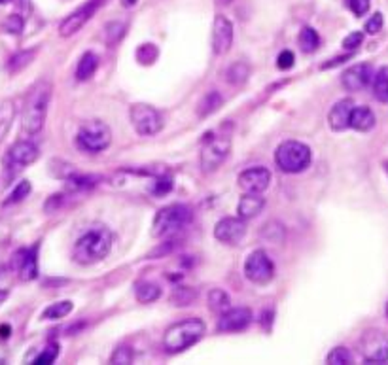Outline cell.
Here are the masks:
<instances>
[{
    "label": "cell",
    "instance_id": "obj_1",
    "mask_svg": "<svg viewBox=\"0 0 388 365\" xmlns=\"http://www.w3.org/2000/svg\"><path fill=\"white\" fill-rule=\"evenodd\" d=\"M52 81L40 80L37 81L25 97V108L21 116V131L27 137L38 135L42 131L48 116V106L52 101Z\"/></svg>",
    "mask_w": 388,
    "mask_h": 365
},
{
    "label": "cell",
    "instance_id": "obj_2",
    "mask_svg": "<svg viewBox=\"0 0 388 365\" xmlns=\"http://www.w3.org/2000/svg\"><path fill=\"white\" fill-rule=\"evenodd\" d=\"M112 250V233L106 226H93L74 242L72 259L80 265H95L108 257Z\"/></svg>",
    "mask_w": 388,
    "mask_h": 365
},
{
    "label": "cell",
    "instance_id": "obj_3",
    "mask_svg": "<svg viewBox=\"0 0 388 365\" xmlns=\"http://www.w3.org/2000/svg\"><path fill=\"white\" fill-rule=\"evenodd\" d=\"M205 322L199 318H186V320L176 322L171 328H167L163 335V348L168 354H178L186 351L205 335Z\"/></svg>",
    "mask_w": 388,
    "mask_h": 365
},
{
    "label": "cell",
    "instance_id": "obj_4",
    "mask_svg": "<svg viewBox=\"0 0 388 365\" xmlns=\"http://www.w3.org/2000/svg\"><path fill=\"white\" fill-rule=\"evenodd\" d=\"M191 210L186 205H168L163 206L162 210L155 212L154 224H152V237L155 239H167L175 237L176 233L184 231L190 226Z\"/></svg>",
    "mask_w": 388,
    "mask_h": 365
},
{
    "label": "cell",
    "instance_id": "obj_5",
    "mask_svg": "<svg viewBox=\"0 0 388 365\" xmlns=\"http://www.w3.org/2000/svg\"><path fill=\"white\" fill-rule=\"evenodd\" d=\"M205 137V144L201 148L199 161H201V170L208 175L220 167L231 152V132L224 131V127H222L220 131L206 132Z\"/></svg>",
    "mask_w": 388,
    "mask_h": 365
},
{
    "label": "cell",
    "instance_id": "obj_6",
    "mask_svg": "<svg viewBox=\"0 0 388 365\" xmlns=\"http://www.w3.org/2000/svg\"><path fill=\"white\" fill-rule=\"evenodd\" d=\"M311 148L298 140H286L275 152V163L286 175L303 172L311 165Z\"/></svg>",
    "mask_w": 388,
    "mask_h": 365
},
{
    "label": "cell",
    "instance_id": "obj_7",
    "mask_svg": "<svg viewBox=\"0 0 388 365\" xmlns=\"http://www.w3.org/2000/svg\"><path fill=\"white\" fill-rule=\"evenodd\" d=\"M76 144L81 152L88 154H101L112 144V131L108 125L101 119H91L86 121L78 129L76 135Z\"/></svg>",
    "mask_w": 388,
    "mask_h": 365
},
{
    "label": "cell",
    "instance_id": "obj_8",
    "mask_svg": "<svg viewBox=\"0 0 388 365\" xmlns=\"http://www.w3.org/2000/svg\"><path fill=\"white\" fill-rule=\"evenodd\" d=\"M40 157V148L30 140H17L4 155V175L12 180L19 170L32 165Z\"/></svg>",
    "mask_w": 388,
    "mask_h": 365
},
{
    "label": "cell",
    "instance_id": "obj_9",
    "mask_svg": "<svg viewBox=\"0 0 388 365\" xmlns=\"http://www.w3.org/2000/svg\"><path fill=\"white\" fill-rule=\"evenodd\" d=\"M129 119L135 131L139 132L140 137H154L163 129V116L162 112L154 108L152 104L137 103L131 104L129 108Z\"/></svg>",
    "mask_w": 388,
    "mask_h": 365
},
{
    "label": "cell",
    "instance_id": "obj_10",
    "mask_svg": "<svg viewBox=\"0 0 388 365\" xmlns=\"http://www.w3.org/2000/svg\"><path fill=\"white\" fill-rule=\"evenodd\" d=\"M244 277L252 284L265 286L275 278V263L264 250H254L244 262Z\"/></svg>",
    "mask_w": 388,
    "mask_h": 365
},
{
    "label": "cell",
    "instance_id": "obj_11",
    "mask_svg": "<svg viewBox=\"0 0 388 365\" xmlns=\"http://www.w3.org/2000/svg\"><path fill=\"white\" fill-rule=\"evenodd\" d=\"M366 364H388V337L381 331H366L360 341Z\"/></svg>",
    "mask_w": 388,
    "mask_h": 365
},
{
    "label": "cell",
    "instance_id": "obj_12",
    "mask_svg": "<svg viewBox=\"0 0 388 365\" xmlns=\"http://www.w3.org/2000/svg\"><path fill=\"white\" fill-rule=\"evenodd\" d=\"M104 0H88L84 6H80L76 12H72L70 15H66L63 23L59 25V34L63 38H68L76 34L78 30L86 25V23L95 15V12L99 10V6L103 4Z\"/></svg>",
    "mask_w": 388,
    "mask_h": 365
},
{
    "label": "cell",
    "instance_id": "obj_13",
    "mask_svg": "<svg viewBox=\"0 0 388 365\" xmlns=\"http://www.w3.org/2000/svg\"><path fill=\"white\" fill-rule=\"evenodd\" d=\"M244 235H246V221L239 216L237 218H231V216L222 218L214 227V237L224 244H231V246L239 244L244 239Z\"/></svg>",
    "mask_w": 388,
    "mask_h": 365
},
{
    "label": "cell",
    "instance_id": "obj_14",
    "mask_svg": "<svg viewBox=\"0 0 388 365\" xmlns=\"http://www.w3.org/2000/svg\"><path fill=\"white\" fill-rule=\"evenodd\" d=\"M237 182L244 193H264L271 184V172L265 167L246 168L239 175Z\"/></svg>",
    "mask_w": 388,
    "mask_h": 365
},
{
    "label": "cell",
    "instance_id": "obj_15",
    "mask_svg": "<svg viewBox=\"0 0 388 365\" xmlns=\"http://www.w3.org/2000/svg\"><path fill=\"white\" fill-rule=\"evenodd\" d=\"M252 322V313L246 307H237V308H227L220 314L216 329L220 333H235V331H242L246 329Z\"/></svg>",
    "mask_w": 388,
    "mask_h": 365
},
{
    "label": "cell",
    "instance_id": "obj_16",
    "mask_svg": "<svg viewBox=\"0 0 388 365\" xmlns=\"http://www.w3.org/2000/svg\"><path fill=\"white\" fill-rule=\"evenodd\" d=\"M233 44V23L226 15H216L213 25V52L216 55H226Z\"/></svg>",
    "mask_w": 388,
    "mask_h": 365
},
{
    "label": "cell",
    "instance_id": "obj_17",
    "mask_svg": "<svg viewBox=\"0 0 388 365\" xmlns=\"http://www.w3.org/2000/svg\"><path fill=\"white\" fill-rule=\"evenodd\" d=\"M371 78H374V66L360 63L345 70L341 76V83L347 91H362L371 83Z\"/></svg>",
    "mask_w": 388,
    "mask_h": 365
},
{
    "label": "cell",
    "instance_id": "obj_18",
    "mask_svg": "<svg viewBox=\"0 0 388 365\" xmlns=\"http://www.w3.org/2000/svg\"><path fill=\"white\" fill-rule=\"evenodd\" d=\"M37 252L38 246H32V248H23L19 250L14 256V267L15 270L19 273V278L29 282V280H35L38 277V259H37Z\"/></svg>",
    "mask_w": 388,
    "mask_h": 365
},
{
    "label": "cell",
    "instance_id": "obj_19",
    "mask_svg": "<svg viewBox=\"0 0 388 365\" xmlns=\"http://www.w3.org/2000/svg\"><path fill=\"white\" fill-rule=\"evenodd\" d=\"M352 108H354V101H352V99L337 101V103L331 106L330 114H328V124H330L331 131L341 132L349 129V119H351Z\"/></svg>",
    "mask_w": 388,
    "mask_h": 365
},
{
    "label": "cell",
    "instance_id": "obj_20",
    "mask_svg": "<svg viewBox=\"0 0 388 365\" xmlns=\"http://www.w3.org/2000/svg\"><path fill=\"white\" fill-rule=\"evenodd\" d=\"M377 124V117H375L374 110L367 108V106H356L351 112V119H349V129L354 131L367 132L371 131Z\"/></svg>",
    "mask_w": 388,
    "mask_h": 365
},
{
    "label": "cell",
    "instance_id": "obj_21",
    "mask_svg": "<svg viewBox=\"0 0 388 365\" xmlns=\"http://www.w3.org/2000/svg\"><path fill=\"white\" fill-rule=\"evenodd\" d=\"M264 206L265 199L262 197V193H244L237 205V212H239V218L252 219L264 210Z\"/></svg>",
    "mask_w": 388,
    "mask_h": 365
},
{
    "label": "cell",
    "instance_id": "obj_22",
    "mask_svg": "<svg viewBox=\"0 0 388 365\" xmlns=\"http://www.w3.org/2000/svg\"><path fill=\"white\" fill-rule=\"evenodd\" d=\"M224 104V97L220 95V91H208L203 95V99L197 104V116L201 119L213 116L214 112H218L220 106Z\"/></svg>",
    "mask_w": 388,
    "mask_h": 365
},
{
    "label": "cell",
    "instance_id": "obj_23",
    "mask_svg": "<svg viewBox=\"0 0 388 365\" xmlns=\"http://www.w3.org/2000/svg\"><path fill=\"white\" fill-rule=\"evenodd\" d=\"M135 297L139 303H154L162 297V288L155 284V282H150V280H140L135 286Z\"/></svg>",
    "mask_w": 388,
    "mask_h": 365
},
{
    "label": "cell",
    "instance_id": "obj_24",
    "mask_svg": "<svg viewBox=\"0 0 388 365\" xmlns=\"http://www.w3.org/2000/svg\"><path fill=\"white\" fill-rule=\"evenodd\" d=\"M97 66H99V57L93 52H86L76 66V78L80 81L89 80L97 72Z\"/></svg>",
    "mask_w": 388,
    "mask_h": 365
},
{
    "label": "cell",
    "instance_id": "obj_25",
    "mask_svg": "<svg viewBox=\"0 0 388 365\" xmlns=\"http://www.w3.org/2000/svg\"><path fill=\"white\" fill-rule=\"evenodd\" d=\"M374 97L379 103H388V66H381L371 78Z\"/></svg>",
    "mask_w": 388,
    "mask_h": 365
},
{
    "label": "cell",
    "instance_id": "obj_26",
    "mask_svg": "<svg viewBox=\"0 0 388 365\" xmlns=\"http://www.w3.org/2000/svg\"><path fill=\"white\" fill-rule=\"evenodd\" d=\"M15 103L14 101H4V103L0 104V144H2V140L6 139L8 131L12 129V124H14L15 119Z\"/></svg>",
    "mask_w": 388,
    "mask_h": 365
},
{
    "label": "cell",
    "instance_id": "obj_27",
    "mask_svg": "<svg viewBox=\"0 0 388 365\" xmlns=\"http://www.w3.org/2000/svg\"><path fill=\"white\" fill-rule=\"evenodd\" d=\"M195 299H197V290L190 286H176L171 293V303L176 307H188Z\"/></svg>",
    "mask_w": 388,
    "mask_h": 365
},
{
    "label": "cell",
    "instance_id": "obj_28",
    "mask_svg": "<svg viewBox=\"0 0 388 365\" xmlns=\"http://www.w3.org/2000/svg\"><path fill=\"white\" fill-rule=\"evenodd\" d=\"M250 76V65L244 63V61H237L233 65L227 68L226 72V80L231 83V86H242L244 81L249 80Z\"/></svg>",
    "mask_w": 388,
    "mask_h": 365
},
{
    "label": "cell",
    "instance_id": "obj_29",
    "mask_svg": "<svg viewBox=\"0 0 388 365\" xmlns=\"http://www.w3.org/2000/svg\"><path fill=\"white\" fill-rule=\"evenodd\" d=\"M37 48H32V50H25V52H19L15 53V55H12L10 57V61H8V70L12 74H17L21 72L25 66H29L30 63H32V59L37 57Z\"/></svg>",
    "mask_w": 388,
    "mask_h": 365
},
{
    "label": "cell",
    "instance_id": "obj_30",
    "mask_svg": "<svg viewBox=\"0 0 388 365\" xmlns=\"http://www.w3.org/2000/svg\"><path fill=\"white\" fill-rule=\"evenodd\" d=\"M72 308L74 303L68 299L52 303V305L42 313V320H61V318H65V316H68V314L72 313Z\"/></svg>",
    "mask_w": 388,
    "mask_h": 365
},
{
    "label": "cell",
    "instance_id": "obj_31",
    "mask_svg": "<svg viewBox=\"0 0 388 365\" xmlns=\"http://www.w3.org/2000/svg\"><path fill=\"white\" fill-rule=\"evenodd\" d=\"M206 301H208V307H211V310H214V313H218V314H222L224 310H227V308L231 307V299H229V295H227L224 290H220V288H214V290H211Z\"/></svg>",
    "mask_w": 388,
    "mask_h": 365
},
{
    "label": "cell",
    "instance_id": "obj_32",
    "mask_svg": "<svg viewBox=\"0 0 388 365\" xmlns=\"http://www.w3.org/2000/svg\"><path fill=\"white\" fill-rule=\"evenodd\" d=\"M300 48L303 53H313L318 50V46H320V37H318V32L315 29H311V27H305V29H301L300 32Z\"/></svg>",
    "mask_w": 388,
    "mask_h": 365
},
{
    "label": "cell",
    "instance_id": "obj_33",
    "mask_svg": "<svg viewBox=\"0 0 388 365\" xmlns=\"http://www.w3.org/2000/svg\"><path fill=\"white\" fill-rule=\"evenodd\" d=\"M135 57L139 61L142 66H150L154 65L157 57H159V50L155 44H140L135 52Z\"/></svg>",
    "mask_w": 388,
    "mask_h": 365
},
{
    "label": "cell",
    "instance_id": "obj_34",
    "mask_svg": "<svg viewBox=\"0 0 388 365\" xmlns=\"http://www.w3.org/2000/svg\"><path fill=\"white\" fill-rule=\"evenodd\" d=\"M125 30H127V25L122 21H110L106 27H104V42L106 46H114L117 44L122 38H124Z\"/></svg>",
    "mask_w": 388,
    "mask_h": 365
},
{
    "label": "cell",
    "instance_id": "obj_35",
    "mask_svg": "<svg viewBox=\"0 0 388 365\" xmlns=\"http://www.w3.org/2000/svg\"><path fill=\"white\" fill-rule=\"evenodd\" d=\"M326 362L331 365H349L354 362V358H352V354L349 348H345V346H336V348L328 354Z\"/></svg>",
    "mask_w": 388,
    "mask_h": 365
},
{
    "label": "cell",
    "instance_id": "obj_36",
    "mask_svg": "<svg viewBox=\"0 0 388 365\" xmlns=\"http://www.w3.org/2000/svg\"><path fill=\"white\" fill-rule=\"evenodd\" d=\"M284 227L280 226L278 221H271V224H265L264 229H262V237L264 239H267V241L271 242H282V239H284Z\"/></svg>",
    "mask_w": 388,
    "mask_h": 365
},
{
    "label": "cell",
    "instance_id": "obj_37",
    "mask_svg": "<svg viewBox=\"0 0 388 365\" xmlns=\"http://www.w3.org/2000/svg\"><path fill=\"white\" fill-rule=\"evenodd\" d=\"M30 193V182L29 180H21V182L17 184L14 188V191L10 193V197L4 201V205H15V203H19V201H23V199L27 197Z\"/></svg>",
    "mask_w": 388,
    "mask_h": 365
},
{
    "label": "cell",
    "instance_id": "obj_38",
    "mask_svg": "<svg viewBox=\"0 0 388 365\" xmlns=\"http://www.w3.org/2000/svg\"><path fill=\"white\" fill-rule=\"evenodd\" d=\"M59 356V344L52 343L46 346L44 351L38 354L37 358H35V365H48V364H53Z\"/></svg>",
    "mask_w": 388,
    "mask_h": 365
},
{
    "label": "cell",
    "instance_id": "obj_39",
    "mask_svg": "<svg viewBox=\"0 0 388 365\" xmlns=\"http://www.w3.org/2000/svg\"><path fill=\"white\" fill-rule=\"evenodd\" d=\"M133 362V351L129 346H117L116 351L112 352L110 356V364H119V365H127Z\"/></svg>",
    "mask_w": 388,
    "mask_h": 365
},
{
    "label": "cell",
    "instance_id": "obj_40",
    "mask_svg": "<svg viewBox=\"0 0 388 365\" xmlns=\"http://www.w3.org/2000/svg\"><path fill=\"white\" fill-rule=\"evenodd\" d=\"M4 30L10 34H21L23 32V17L17 14L8 15L4 21Z\"/></svg>",
    "mask_w": 388,
    "mask_h": 365
},
{
    "label": "cell",
    "instance_id": "obj_41",
    "mask_svg": "<svg viewBox=\"0 0 388 365\" xmlns=\"http://www.w3.org/2000/svg\"><path fill=\"white\" fill-rule=\"evenodd\" d=\"M382 25H385V17H382V14H374L369 19L366 21V32L367 34H377L379 30H382Z\"/></svg>",
    "mask_w": 388,
    "mask_h": 365
},
{
    "label": "cell",
    "instance_id": "obj_42",
    "mask_svg": "<svg viewBox=\"0 0 388 365\" xmlns=\"http://www.w3.org/2000/svg\"><path fill=\"white\" fill-rule=\"evenodd\" d=\"M362 42H364V34L356 30V32H351L349 37H345L343 48L347 52H354V50H358L360 46H362Z\"/></svg>",
    "mask_w": 388,
    "mask_h": 365
},
{
    "label": "cell",
    "instance_id": "obj_43",
    "mask_svg": "<svg viewBox=\"0 0 388 365\" xmlns=\"http://www.w3.org/2000/svg\"><path fill=\"white\" fill-rule=\"evenodd\" d=\"M369 6H371V2H369V0H349V8H351V12L354 15H358V17L366 15L367 10H369Z\"/></svg>",
    "mask_w": 388,
    "mask_h": 365
},
{
    "label": "cell",
    "instance_id": "obj_44",
    "mask_svg": "<svg viewBox=\"0 0 388 365\" xmlns=\"http://www.w3.org/2000/svg\"><path fill=\"white\" fill-rule=\"evenodd\" d=\"M293 61H295L293 53L286 50V52H282L280 55H278L277 66L280 68V70H288V68H292V66H293Z\"/></svg>",
    "mask_w": 388,
    "mask_h": 365
},
{
    "label": "cell",
    "instance_id": "obj_45",
    "mask_svg": "<svg viewBox=\"0 0 388 365\" xmlns=\"http://www.w3.org/2000/svg\"><path fill=\"white\" fill-rule=\"evenodd\" d=\"M63 197H65L63 193H55V195H52V197L48 199L44 205L46 212H48V214H52V212L57 210L59 206H61V203H63Z\"/></svg>",
    "mask_w": 388,
    "mask_h": 365
},
{
    "label": "cell",
    "instance_id": "obj_46",
    "mask_svg": "<svg viewBox=\"0 0 388 365\" xmlns=\"http://www.w3.org/2000/svg\"><path fill=\"white\" fill-rule=\"evenodd\" d=\"M352 57V53H347V55H341V57H336L331 59L330 63H324L322 65V70H326V68H333V66L341 65V63H345V61H349V59Z\"/></svg>",
    "mask_w": 388,
    "mask_h": 365
},
{
    "label": "cell",
    "instance_id": "obj_47",
    "mask_svg": "<svg viewBox=\"0 0 388 365\" xmlns=\"http://www.w3.org/2000/svg\"><path fill=\"white\" fill-rule=\"evenodd\" d=\"M10 331H12L10 326H0V337H2V339H6V337L10 335Z\"/></svg>",
    "mask_w": 388,
    "mask_h": 365
},
{
    "label": "cell",
    "instance_id": "obj_48",
    "mask_svg": "<svg viewBox=\"0 0 388 365\" xmlns=\"http://www.w3.org/2000/svg\"><path fill=\"white\" fill-rule=\"evenodd\" d=\"M137 2H139V0H119V4L124 8H133Z\"/></svg>",
    "mask_w": 388,
    "mask_h": 365
},
{
    "label": "cell",
    "instance_id": "obj_49",
    "mask_svg": "<svg viewBox=\"0 0 388 365\" xmlns=\"http://www.w3.org/2000/svg\"><path fill=\"white\" fill-rule=\"evenodd\" d=\"M8 295H10V292H8V290H0V305H2V303L8 299Z\"/></svg>",
    "mask_w": 388,
    "mask_h": 365
},
{
    "label": "cell",
    "instance_id": "obj_50",
    "mask_svg": "<svg viewBox=\"0 0 388 365\" xmlns=\"http://www.w3.org/2000/svg\"><path fill=\"white\" fill-rule=\"evenodd\" d=\"M216 2H218V4H222V6H229V4H231L233 0H216Z\"/></svg>",
    "mask_w": 388,
    "mask_h": 365
},
{
    "label": "cell",
    "instance_id": "obj_51",
    "mask_svg": "<svg viewBox=\"0 0 388 365\" xmlns=\"http://www.w3.org/2000/svg\"><path fill=\"white\" fill-rule=\"evenodd\" d=\"M8 2H10V0H0V4H8Z\"/></svg>",
    "mask_w": 388,
    "mask_h": 365
},
{
    "label": "cell",
    "instance_id": "obj_52",
    "mask_svg": "<svg viewBox=\"0 0 388 365\" xmlns=\"http://www.w3.org/2000/svg\"><path fill=\"white\" fill-rule=\"evenodd\" d=\"M385 168H387V172H388V163H385Z\"/></svg>",
    "mask_w": 388,
    "mask_h": 365
},
{
    "label": "cell",
    "instance_id": "obj_53",
    "mask_svg": "<svg viewBox=\"0 0 388 365\" xmlns=\"http://www.w3.org/2000/svg\"><path fill=\"white\" fill-rule=\"evenodd\" d=\"M387 318H388V303H387Z\"/></svg>",
    "mask_w": 388,
    "mask_h": 365
},
{
    "label": "cell",
    "instance_id": "obj_54",
    "mask_svg": "<svg viewBox=\"0 0 388 365\" xmlns=\"http://www.w3.org/2000/svg\"><path fill=\"white\" fill-rule=\"evenodd\" d=\"M21 4H25V0H21Z\"/></svg>",
    "mask_w": 388,
    "mask_h": 365
}]
</instances>
